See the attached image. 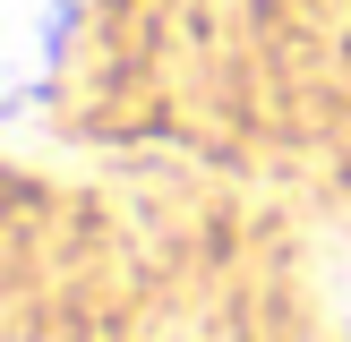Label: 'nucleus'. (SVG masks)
<instances>
[{
    "instance_id": "f257e3e1",
    "label": "nucleus",
    "mask_w": 351,
    "mask_h": 342,
    "mask_svg": "<svg viewBox=\"0 0 351 342\" xmlns=\"http://www.w3.org/2000/svg\"><path fill=\"white\" fill-rule=\"evenodd\" d=\"M69 17H77V0H0V111L43 94V77L60 68Z\"/></svg>"
},
{
    "instance_id": "f03ea898",
    "label": "nucleus",
    "mask_w": 351,
    "mask_h": 342,
    "mask_svg": "<svg viewBox=\"0 0 351 342\" xmlns=\"http://www.w3.org/2000/svg\"><path fill=\"white\" fill-rule=\"evenodd\" d=\"M326 308H335V325L351 334V239L326 248Z\"/></svg>"
}]
</instances>
